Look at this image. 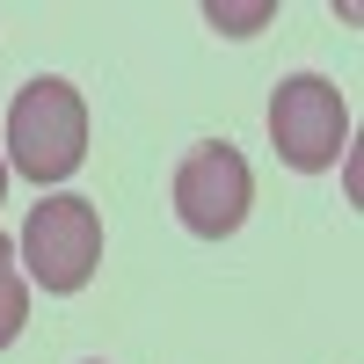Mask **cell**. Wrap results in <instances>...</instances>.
<instances>
[{
	"mask_svg": "<svg viewBox=\"0 0 364 364\" xmlns=\"http://www.w3.org/2000/svg\"><path fill=\"white\" fill-rule=\"evenodd\" d=\"M87 161V102L73 80L37 73L8 109V168L29 182H66Z\"/></svg>",
	"mask_w": 364,
	"mask_h": 364,
	"instance_id": "obj_1",
	"label": "cell"
},
{
	"mask_svg": "<svg viewBox=\"0 0 364 364\" xmlns=\"http://www.w3.org/2000/svg\"><path fill=\"white\" fill-rule=\"evenodd\" d=\"M343 139H350V102H343V87L328 73L277 80V95H269V146H277L284 168H299V175L336 168Z\"/></svg>",
	"mask_w": 364,
	"mask_h": 364,
	"instance_id": "obj_2",
	"label": "cell"
},
{
	"mask_svg": "<svg viewBox=\"0 0 364 364\" xmlns=\"http://www.w3.org/2000/svg\"><path fill=\"white\" fill-rule=\"evenodd\" d=\"M15 262H29V277L44 291H80L102 262V211L87 197H44L22 226Z\"/></svg>",
	"mask_w": 364,
	"mask_h": 364,
	"instance_id": "obj_3",
	"label": "cell"
},
{
	"mask_svg": "<svg viewBox=\"0 0 364 364\" xmlns=\"http://www.w3.org/2000/svg\"><path fill=\"white\" fill-rule=\"evenodd\" d=\"M248 204H255V175H248V161H240L226 139L197 146V154L175 168V219L190 226L197 240H226V233H240Z\"/></svg>",
	"mask_w": 364,
	"mask_h": 364,
	"instance_id": "obj_4",
	"label": "cell"
},
{
	"mask_svg": "<svg viewBox=\"0 0 364 364\" xmlns=\"http://www.w3.org/2000/svg\"><path fill=\"white\" fill-rule=\"evenodd\" d=\"M22 321H29V284L15 269V240H0V350L22 336Z\"/></svg>",
	"mask_w": 364,
	"mask_h": 364,
	"instance_id": "obj_5",
	"label": "cell"
},
{
	"mask_svg": "<svg viewBox=\"0 0 364 364\" xmlns=\"http://www.w3.org/2000/svg\"><path fill=\"white\" fill-rule=\"evenodd\" d=\"M204 22H211V29H226V37H248L255 22H269V0H255V8H219V0H211Z\"/></svg>",
	"mask_w": 364,
	"mask_h": 364,
	"instance_id": "obj_6",
	"label": "cell"
},
{
	"mask_svg": "<svg viewBox=\"0 0 364 364\" xmlns=\"http://www.w3.org/2000/svg\"><path fill=\"white\" fill-rule=\"evenodd\" d=\"M0 197H8V161H0Z\"/></svg>",
	"mask_w": 364,
	"mask_h": 364,
	"instance_id": "obj_7",
	"label": "cell"
}]
</instances>
